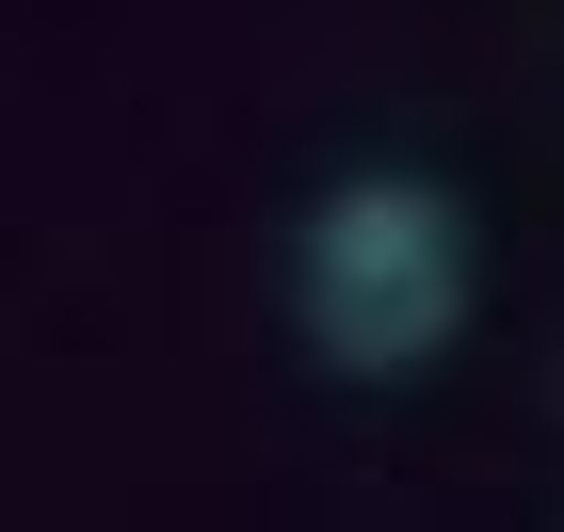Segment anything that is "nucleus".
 Returning <instances> with one entry per match:
<instances>
[{"label":"nucleus","instance_id":"nucleus-1","mask_svg":"<svg viewBox=\"0 0 564 532\" xmlns=\"http://www.w3.org/2000/svg\"><path fill=\"white\" fill-rule=\"evenodd\" d=\"M306 355L323 371H355V388H388V371H435V355L468 339V210L435 194V177L371 162L339 177L323 210H306Z\"/></svg>","mask_w":564,"mask_h":532}]
</instances>
